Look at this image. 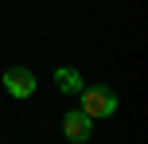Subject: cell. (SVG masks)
Masks as SVG:
<instances>
[{"instance_id": "obj_1", "label": "cell", "mask_w": 148, "mask_h": 144, "mask_svg": "<svg viewBox=\"0 0 148 144\" xmlns=\"http://www.w3.org/2000/svg\"><path fill=\"white\" fill-rule=\"evenodd\" d=\"M78 101H82V113L90 117V121H97V117H109L113 109H117V93L109 90V86H82L78 90Z\"/></svg>"}, {"instance_id": "obj_2", "label": "cell", "mask_w": 148, "mask_h": 144, "mask_svg": "<svg viewBox=\"0 0 148 144\" xmlns=\"http://www.w3.org/2000/svg\"><path fill=\"white\" fill-rule=\"evenodd\" d=\"M4 90L12 93V98H31L35 93V74H31L27 66H8L4 70Z\"/></svg>"}, {"instance_id": "obj_3", "label": "cell", "mask_w": 148, "mask_h": 144, "mask_svg": "<svg viewBox=\"0 0 148 144\" xmlns=\"http://www.w3.org/2000/svg\"><path fill=\"white\" fill-rule=\"evenodd\" d=\"M90 132H94V121H90L82 109H70V113H62V136H66L70 144L90 140Z\"/></svg>"}, {"instance_id": "obj_4", "label": "cell", "mask_w": 148, "mask_h": 144, "mask_svg": "<svg viewBox=\"0 0 148 144\" xmlns=\"http://www.w3.org/2000/svg\"><path fill=\"white\" fill-rule=\"evenodd\" d=\"M55 86H59L62 93H78L82 90V74L74 66H59V70H55Z\"/></svg>"}]
</instances>
